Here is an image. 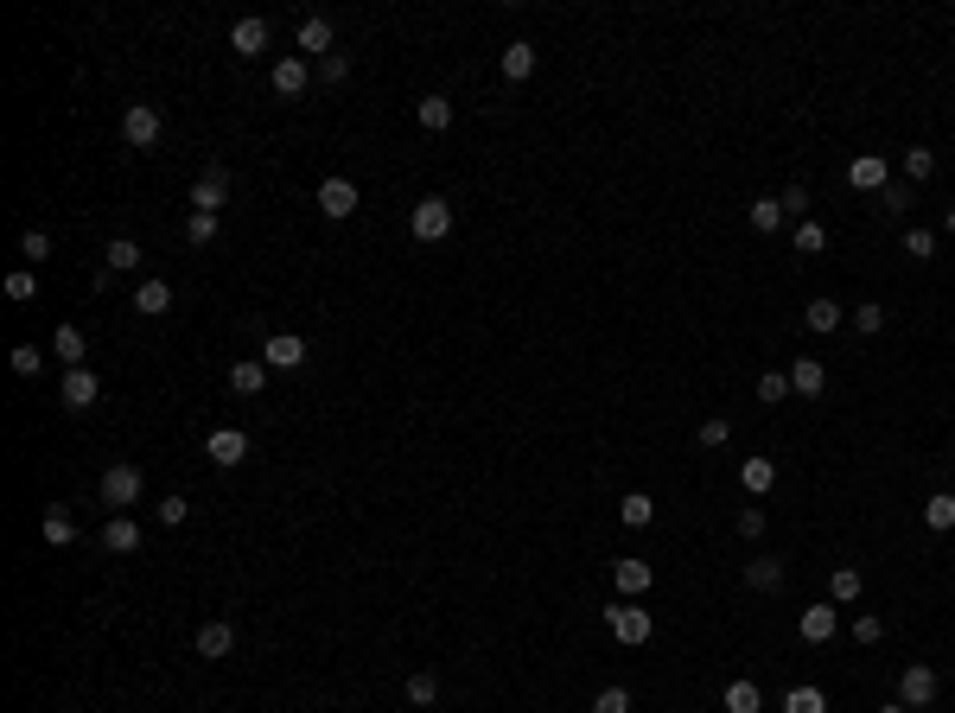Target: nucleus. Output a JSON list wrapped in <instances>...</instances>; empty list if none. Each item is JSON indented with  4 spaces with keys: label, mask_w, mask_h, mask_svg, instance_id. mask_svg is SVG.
<instances>
[{
    "label": "nucleus",
    "mask_w": 955,
    "mask_h": 713,
    "mask_svg": "<svg viewBox=\"0 0 955 713\" xmlns=\"http://www.w3.org/2000/svg\"><path fill=\"white\" fill-rule=\"evenodd\" d=\"M497 71L510 77V83H529L535 77V45L529 39H516V45H503V58H497Z\"/></svg>",
    "instance_id": "nucleus-16"
},
{
    "label": "nucleus",
    "mask_w": 955,
    "mask_h": 713,
    "mask_svg": "<svg viewBox=\"0 0 955 713\" xmlns=\"http://www.w3.org/2000/svg\"><path fill=\"white\" fill-rule=\"evenodd\" d=\"M51 357H64V370H83V357H90V351H83L77 325H58V332H51Z\"/></svg>",
    "instance_id": "nucleus-21"
},
{
    "label": "nucleus",
    "mask_w": 955,
    "mask_h": 713,
    "mask_svg": "<svg viewBox=\"0 0 955 713\" xmlns=\"http://www.w3.org/2000/svg\"><path fill=\"white\" fill-rule=\"evenodd\" d=\"M784 211H796V217L809 211V185H790V191H784Z\"/></svg>",
    "instance_id": "nucleus-53"
},
{
    "label": "nucleus",
    "mask_w": 955,
    "mask_h": 713,
    "mask_svg": "<svg viewBox=\"0 0 955 713\" xmlns=\"http://www.w3.org/2000/svg\"><path fill=\"white\" fill-rule=\"evenodd\" d=\"M936 688H943V682H936L930 663H905V669H898V701H905V707H930Z\"/></svg>",
    "instance_id": "nucleus-5"
},
{
    "label": "nucleus",
    "mask_w": 955,
    "mask_h": 713,
    "mask_svg": "<svg viewBox=\"0 0 955 713\" xmlns=\"http://www.w3.org/2000/svg\"><path fill=\"white\" fill-rule=\"evenodd\" d=\"M924 529H936V535L955 529V497H949V491H936V497L924 503Z\"/></svg>",
    "instance_id": "nucleus-33"
},
{
    "label": "nucleus",
    "mask_w": 955,
    "mask_h": 713,
    "mask_svg": "<svg viewBox=\"0 0 955 713\" xmlns=\"http://www.w3.org/2000/svg\"><path fill=\"white\" fill-rule=\"evenodd\" d=\"M306 83H312V71H306V58H300V51L274 64V96H306Z\"/></svg>",
    "instance_id": "nucleus-15"
},
{
    "label": "nucleus",
    "mask_w": 955,
    "mask_h": 713,
    "mask_svg": "<svg viewBox=\"0 0 955 713\" xmlns=\"http://www.w3.org/2000/svg\"><path fill=\"white\" fill-rule=\"evenodd\" d=\"M726 701V713H764V694H758V682H733L720 694Z\"/></svg>",
    "instance_id": "nucleus-32"
},
{
    "label": "nucleus",
    "mask_w": 955,
    "mask_h": 713,
    "mask_svg": "<svg viewBox=\"0 0 955 713\" xmlns=\"http://www.w3.org/2000/svg\"><path fill=\"white\" fill-rule=\"evenodd\" d=\"M204 452H211V465H242V459H249V433H242V427H217L211 440H204Z\"/></svg>",
    "instance_id": "nucleus-8"
},
{
    "label": "nucleus",
    "mask_w": 955,
    "mask_h": 713,
    "mask_svg": "<svg viewBox=\"0 0 955 713\" xmlns=\"http://www.w3.org/2000/svg\"><path fill=\"white\" fill-rule=\"evenodd\" d=\"M32 293H39V274H32V268H13V274H7V300H20V306H26Z\"/></svg>",
    "instance_id": "nucleus-42"
},
{
    "label": "nucleus",
    "mask_w": 955,
    "mask_h": 713,
    "mask_svg": "<svg viewBox=\"0 0 955 713\" xmlns=\"http://www.w3.org/2000/svg\"><path fill=\"white\" fill-rule=\"evenodd\" d=\"M739 484H745L752 497H764V491L777 484V465H771V459H745V465H739Z\"/></svg>",
    "instance_id": "nucleus-27"
},
{
    "label": "nucleus",
    "mask_w": 955,
    "mask_h": 713,
    "mask_svg": "<svg viewBox=\"0 0 955 713\" xmlns=\"http://www.w3.org/2000/svg\"><path fill=\"white\" fill-rule=\"evenodd\" d=\"M605 624H612V637L624 643V650L650 643V612H644V605H631V599H624V605H612V612H605Z\"/></svg>",
    "instance_id": "nucleus-3"
},
{
    "label": "nucleus",
    "mask_w": 955,
    "mask_h": 713,
    "mask_svg": "<svg viewBox=\"0 0 955 713\" xmlns=\"http://www.w3.org/2000/svg\"><path fill=\"white\" fill-rule=\"evenodd\" d=\"M102 503H109V510L141 503V465H109V472H102Z\"/></svg>",
    "instance_id": "nucleus-4"
},
{
    "label": "nucleus",
    "mask_w": 955,
    "mask_h": 713,
    "mask_svg": "<svg viewBox=\"0 0 955 713\" xmlns=\"http://www.w3.org/2000/svg\"><path fill=\"white\" fill-rule=\"evenodd\" d=\"M752 230H758V236H777V230H784V198H752Z\"/></svg>",
    "instance_id": "nucleus-26"
},
{
    "label": "nucleus",
    "mask_w": 955,
    "mask_h": 713,
    "mask_svg": "<svg viewBox=\"0 0 955 713\" xmlns=\"http://www.w3.org/2000/svg\"><path fill=\"white\" fill-rule=\"evenodd\" d=\"M300 51L306 58H332V20H325V13L300 20Z\"/></svg>",
    "instance_id": "nucleus-17"
},
{
    "label": "nucleus",
    "mask_w": 955,
    "mask_h": 713,
    "mask_svg": "<svg viewBox=\"0 0 955 713\" xmlns=\"http://www.w3.org/2000/svg\"><path fill=\"white\" fill-rule=\"evenodd\" d=\"M828 599H835V605L860 599V567H835V573H828Z\"/></svg>",
    "instance_id": "nucleus-37"
},
{
    "label": "nucleus",
    "mask_w": 955,
    "mask_h": 713,
    "mask_svg": "<svg viewBox=\"0 0 955 713\" xmlns=\"http://www.w3.org/2000/svg\"><path fill=\"white\" fill-rule=\"evenodd\" d=\"M20 255H26L32 268H39L45 255H51V236H45V230H26V236H20Z\"/></svg>",
    "instance_id": "nucleus-44"
},
{
    "label": "nucleus",
    "mask_w": 955,
    "mask_h": 713,
    "mask_svg": "<svg viewBox=\"0 0 955 713\" xmlns=\"http://www.w3.org/2000/svg\"><path fill=\"white\" fill-rule=\"evenodd\" d=\"M847 185H854V191H873V198H879V191L892 185V166H885L879 153H860V160L847 166Z\"/></svg>",
    "instance_id": "nucleus-9"
},
{
    "label": "nucleus",
    "mask_w": 955,
    "mask_h": 713,
    "mask_svg": "<svg viewBox=\"0 0 955 713\" xmlns=\"http://www.w3.org/2000/svg\"><path fill=\"white\" fill-rule=\"evenodd\" d=\"M803 325H809L815 338L841 332V306H835V300H809V306H803Z\"/></svg>",
    "instance_id": "nucleus-25"
},
{
    "label": "nucleus",
    "mask_w": 955,
    "mask_h": 713,
    "mask_svg": "<svg viewBox=\"0 0 955 713\" xmlns=\"http://www.w3.org/2000/svg\"><path fill=\"white\" fill-rule=\"evenodd\" d=\"M745 586H752V593H777V586H784V561H752L745 567Z\"/></svg>",
    "instance_id": "nucleus-31"
},
{
    "label": "nucleus",
    "mask_w": 955,
    "mask_h": 713,
    "mask_svg": "<svg viewBox=\"0 0 955 713\" xmlns=\"http://www.w3.org/2000/svg\"><path fill=\"white\" fill-rule=\"evenodd\" d=\"M7 363H13V376H39V363H45V357H39V344H13Z\"/></svg>",
    "instance_id": "nucleus-40"
},
{
    "label": "nucleus",
    "mask_w": 955,
    "mask_h": 713,
    "mask_svg": "<svg viewBox=\"0 0 955 713\" xmlns=\"http://www.w3.org/2000/svg\"><path fill=\"white\" fill-rule=\"evenodd\" d=\"M905 179H911V185L936 179V153H930V147H911V153H905Z\"/></svg>",
    "instance_id": "nucleus-38"
},
{
    "label": "nucleus",
    "mask_w": 955,
    "mask_h": 713,
    "mask_svg": "<svg viewBox=\"0 0 955 713\" xmlns=\"http://www.w3.org/2000/svg\"><path fill=\"white\" fill-rule=\"evenodd\" d=\"M230 389H236V395H262V389H268V363H262V357L230 363Z\"/></svg>",
    "instance_id": "nucleus-18"
},
{
    "label": "nucleus",
    "mask_w": 955,
    "mask_h": 713,
    "mask_svg": "<svg viewBox=\"0 0 955 713\" xmlns=\"http://www.w3.org/2000/svg\"><path fill=\"white\" fill-rule=\"evenodd\" d=\"M414 115H421L427 134H446V128H453V102H446V96H421V102H414Z\"/></svg>",
    "instance_id": "nucleus-24"
},
{
    "label": "nucleus",
    "mask_w": 955,
    "mask_h": 713,
    "mask_svg": "<svg viewBox=\"0 0 955 713\" xmlns=\"http://www.w3.org/2000/svg\"><path fill=\"white\" fill-rule=\"evenodd\" d=\"M739 535H745V542H758V535H764V510H739Z\"/></svg>",
    "instance_id": "nucleus-52"
},
{
    "label": "nucleus",
    "mask_w": 955,
    "mask_h": 713,
    "mask_svg": "<svg viewBox=\"0 0 955 713\" xmlns=\"http://www.w3.org/2000/svg\"><path fill=\"white\" fill-rule=\"evenodd\" d=\"M650 580H656V573H650V561H618V567H612V586H618L624 599L650 593Z\"/></svg>",
    "instance_id": "nucleus-19"
},
{
    "label": "nucleus",
    "mask_w": 955,
    "mask_h": 713,
    "mask_svg": "<svg viewBox=\"0 0 955 713\" xmlns=\"http://www.w3.org/2000/svg\"><path fill=\"white\" fill-rule=\"evenodd\" d=\"M949 39H955V32H949Z\"/></svg>",
    "instance_id": "nucleus-56"
},
{
    "label": "nucleus",
    "mask_w": 955,
    "mask_h": 713,
    "mask_svg": "<svg viewBox=\"0 0 955 713\" xmlns=\"http://www.w3.org/2000/svg\"><path fill=\"white\" fill-rule=\"evenodd\" d=\"M835 631H841L835 599H828V605H809V612H803V643H835Z\"/></svg>",
    "instance_id": "nucleus-13"
},
{
    "label": "nucleus",
    "mask_w": 955,
    "mask_h": 713,
    "mask_svg": "<svg viewBox=\"0 0 955 713\" xmlns=\"http://www.w3.org/2000/svg\"><path fill=\"white\" fill-rule=\"evenodd\" d=\"M905 204H911L905 185H885V191H879V211H905Z\"/></svg>",
    "instance_id": "nucleus-51"
},
{
    "label": "nucleus",
    "mask_w": 955,
    "mask_h": 713,
    "mask_svg": "<svg viewBox=\"0 0 955 713\" xmlns=\"http://www.w3.org/2000/svg\"><path fill=\"white\" fill-rule=\"evenodd\" d=\"M45 542L51 548H71L77 542V516L71 510H45Z\"/></svg>",
    "instance_id": "nucleus-30"
},
{
    "label": "nucleus",
    "mask_w": 955,
    "mask_h": 713,
    "mask_svg": "<svg viewBox=\"0 0 955 713\" xmlns=\"http://www.w3.org/2000/svg\"><path fill=\"white\" fill-rule=\"evenodd\" d=\"M408 701H414V707H433V701H440V675H433V669H414V675H408Z\"/></svg>",
    "instance_id": "nucleus-36"
},
{
    "label": "nucleus",
    "mask_w": 955,
    "mask_h": 713,
    "mask_svg": "<svg viewBox=\"0 0 955 713\" xmlns=\"http://www.w3.org/2000/svg\"><path fill=\"white\" fill-rule=\"evenodd\" d=\"M828 249V230L815 217H796V255H822Z\"/></svg>",
    "instance_id": "nucleus-35"
},
{
    "label": "nucleus",
    "mask_w": 955,
    "mask_h": 713,
    "mask_svg": "<svg viewBox=\"0 0 955 713\" xmlns=\"http://www.w3.org/2000/svg\"><path fill=\"white\" fill-rule=\"evenodd\" d=\"M102 268H109V274H128V268H141V249H134L128 236H115L109 249H102Z\"/></svg>",
    "instance_id": "nucleus-28"
},
{
    "label": "nucleus",
    "mask_w": 955,
    "mask_h": 713,
    "mask_svg": "<svg viewBox=\"0 0 955 713\" xmlns=\"http://www.w3.org/2000/svg\"><path fill=\"white\" fill-rule=\"evenodd\" d=\"M822 389H828V370H822V357H796V363H790V395H803V402H815Z\"/></svg>",
    "instance_id": "nucleus-10"
},
{
    "label": "nucleus",
    "mask_w": 955,
    "mask_h": 713,
    "mask_svg": "<svg viewBox=\"0 0 955 713\" xmlns=\"http://www.w3.org/2000/svg\"><path fill=\"white\" fill-rule=\"evenodd\" d=\"M185 242H191V249L217 242V217H198V211H191V217H185Z\"/></svg>",
    "instance_id": "nucleus-41"
},
{
    "label": "nucleus",
    "mask_w": 955,
    "mask_h": 713,
    "mask_svg": "<svg viewBox=\"0 0 955 713\" xmlns=\"http://www.w3.org/2000/svg\"><path fill=\"white\" fill-rule=\"evenodd\" d=\"M351 77V58L344 51H332V58H319V83H344Z\"/></svg>",
    "instance_id": "nucleus-48"
},
{
    "label": "nucleus",
    "mask_w": 955,
    "mask_h": 713,
    "mask_svg": "<svg viewBox=\"0 0 955 713\" xmlns=\"http://www.w3.org/2000/svg\"><path fill=\"white\" fill-rule=\"evenodd\" d=\"M879 713H911V707H905V701H892V707H879Z\"/></svg>",
    "instance_id": "nucleus-54"
},
{
    "label": "nucleus",
    "mask_w": 955,
    "mask_h": 713,
    "mask_svg": "<svg viewBox=\"0 0 955 713\" xmlns=\"http://www.w3.org/2000/svg\"><path fill=\"white\" fill-rule=\"evenodd\" d=\"M102 548H109V554H134V548H141V529H134V516H109V529H102Z\"/></svg>",
    "instance_id": "nucleus-22"
},
{
    "label": "nucleus",
    "mask_w": 955,
    "mask_h": 713,
    "mask_svg": "<svg viewBox=\"0 0 955 713\" xmlns=\"http://www.w3.org/2000/svg\"><path fill=\"white\" fill-rule=\"evenodd\" d=\"M593 713H631V688H599Z\"/></svg>",
    "instance_id": "nucleus-46"
},
{
    "label": "nucleus",
    "mask_w": 955,
    "mask_h": 713,
    "mask_svg": "<svg viewBox=\"0 0 955 713\" xmlns=\"http://www.w3.org/2000/svg\"><path fill=\"white\" fill-rule=\"evenodd\" d=\"M134 312H141V319L172 312V287H166V281H141V287H134Z\"/></svg>",
    "instance_id": "nucleus-20"
},
{
    "label": "nucleus",
    "mask_w": 955,
    "mask_h": 713,
    "mask_svg": "<svg viewBox=\"0 0 955 713\" xmlns=\"http://www.w3.org/2000/svg\"><path fill=\"white\" fill-rule=\"evenodd\" d=\"M650 516H656V503H650L644 491H631V497L618 503V523H624V529H650Z\"/></svg>",
    "instance_id": "nucleus-29"
},
{
    "label": "nucleus",
    "mask_w": 955,
    "mask_h": 713,
    "mask_svg": "<svg viewBox=\"0 0 955 713\" xmlns=\"http://www.w3.org/2000/svg\"><path fill=\"white\" fill-rule=\"evenodd\" d=\"M784 395H790V376H784V370H764V376H758V402H764V408H777Z\"/></svg>",
    "instance_id": "nucleus-39"
},
{
    "label": "nucleus",
    "mask_w": 955,
    "mask_h": 713,
    "mask_svg": "<svg viewBox=\"0 0 955 713\" xmlns=\"http://www.w3.org/2000/svg\"><path fill=\"white\" fill-rule=\"evenodd\" d=\"M726 440H733V427H726L720 414H714V421H701V446H707V452H720Z\"/></svg>",
    "instance_id": "nucleus-49"
},
{
    "label": "nucleus",
    "mask_w": 955,
    "mask_h": 713,
    "mask_svg": "<svg viewBox=\"0 0 955 713\" xmlns=\"http://www.w3.org/2000/svg\"><path fill=\"white\" fill-rule=\"evenodd\" d=\"M879 637H885V624H879L873 612H860V618H854V643H879Z\"/></svg>",
    "instance_id": "nucleus-50"
},
{
    "label": "nucleus",
    "mask_w": 955,
    "mask_h": 713,
    "mask_svg": "<svg viewBox=\"0 0 955 713\" xmlns=\"http://www.w3.org/2000/svg\"><path fill=\"white\" fill-rule=\"evenodd\" d=\"M262 363H268V370H300V363H306V338L300 332H274L262 344Z\"/></svg>",
    "instance_id": "nucleus-7"
},
{
    "label": "nucleus",
    "mask_w": 955,
    "mask_h": 713,
    "mask_svg": "<svg viewBox=\"0 0 955 713\" xmlns=\"http://www.w3.org/2000/svg\"><path fill=\"white\" fill-rule=\"evenodd\" d=\"M96 395H102V382H96L90 363H83V370H64V408H96Z\"/></svg>",
    "instance_id": "nucleus-11"
},
{
    "label": "nucleus",
    "mask_w": 955,
    "mask_h": 713,
    "mask_svg": "<svg viewBox=\"0 0 955 713\" xmlns=\"http://www.w3.org/2000/svg\"><path fill=\"white\" fill-rule=\"evenodd\" d=\"M905 255H911V262H930V255H936V236H930V230H905Z\"/></svg>",
    "instance_id": "nucleus-45"
},
{
    "label": "nucleus",
    "mask_w": 955,
    "mask_h": 713,
    "mask_svg": "<svg viewBox=\"0 0 955 713\" xmlns=\"http://www.w3.org/2000/svg\"><path fill=\"white\" fill-rule=\"evenodd\" d=\"M153 516H160L166 529H179L185 516H191V503H185V497H160V510H153Z\"/></svg>",
    "instance_id": "nucleus-47"
},
{
    "label": "nucleus",
    "mask_w": 955,
    "mask_h": 713,
    "mask_svg": "<svg viewBox=\"0 0 955 713\" xmlns=\"http://www.w3.org/2000/svg\"><path fill=\"white\" fill-rule=\"evenodd\" d=\"M223 204H230V172H223V166H211L198 185H191V211H198V217H217Z\"/></svg>",
    "instance_id": "nucleus-6"
},
{
    "label": "nucleus",
    "mask_w": 955,
    "mask_h": 713,
    "mask_svg": "<svg viewBox=\"0 0 955 713\" xmlns=\"http://www.w3.org/2000/svg\"><path fill=\"white\" fill-rule=\"evenodd\" d=\"M121 134H128V147L153 153V147H160V134H166V121H160V109H153V102H128V115H121Z\"/></svg>",
    "instance_id": "nucleus-1"
},
{
    "label": "nucleus",
    "mask_w": 955,
    "mask_h": 713,
    "mask_svg": "<svg viewBox=\"0 0 955 713\" xmlns=\"http://www.w3.org/2000/svg\"><path fill=\"white\" fill-rule=\"evenodd\" d=\"M319 211L344 223V217L357 211V185H351V179H325V185H319Z\"/></svg>",
    "instance_id": "nucleus-12"
},
{
    "label": "nucleus",
    "mask_w": 955,
    "mask_h": 713,
    "mask_svg": "<svg viewBox=\"0 0 955 713\" xmlns=\"http://www.w3.org/2000/svg\"><path fill=\"white\" fill-rule=\"evenodd\" d=\"M784 713H828V694L803 682V688H790V694H784Z\"/></svg>",
    "instance_id": "nucleus-34"
},
{
    "label": "nucleus",
    "mask_w": 955,
    "mask_h": 713,
    "mask_svg": "<svg viewBox=\"0 0 955 713\" xmlns=\"http://www.w3.org/2000/svg\"><path fill=\"white\" fill-rule=\"evenodd\" d=\"M230 51H242V58L268 51V20H262V13H249V20H236V26H230Z\"/></svg>",
    "instance_id": "nucleus-14"
},
{
    "label": "nucleus",
    "mask_w": 955,
    "mask_h": 713,
    "mask_svg": "<svg viewBox=\"0 0 955 713\" xmlns=\"http://www.w3.org/2000/svg\"><path fill=\"white\" fill-rule=\"evenodd\" d=\"M854 332L879 338V332H885V306H873V300H866V306H854Z\"/></svg>",
    "instance_id": "nucleus-43"
},
{
    "label": "nucleus",
    "mask_w": 955,
    "mask_h": 713,
    "mask_svg": "<svg viewBox=\"0 0 955 713\" xmlns=\"http://www.w3.org/2000/svg\"><path fill=\"white\" fill-rule=\"evenodd\" d=\"M943 230H949V236H955V204H949V217H943Z\"/></svg>",
    "instance_id": "nucleus-55"
},
{
    "label": "nucleus",
    "mask_w": 955,
    "mask_h": 713,
    "mask_svg": "<svg viewBox=\"0 0 955 713\" xmlns=\"http://www.w3.org/2000/svg\"><path fill=\"white\" fill-rule=\"evenodd\" d=\"M408 230L421 242H446V236H453V204H446V198H421V204H414V217H408Z\"/></svg>",
    "instance_id": "nucleus-2"
},
{
    "label": "nucleus",
    "mask_w": 955,
    "mask_h": 713,
    "mask_svg": "<svg viewBox=\"0 0 955 713\" xmlns=\"http://www.w3.org/2000/svg\"><path fill=\"white\" fill-rule=\"evenodd\" d=\"M230 643H236V631H230L223 618L198 624V656H211V663H217V656H230Z\"/></svg>",
    "instance_id": "nucleus-23"
}]
</instances>
